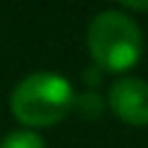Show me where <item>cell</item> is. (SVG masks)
<instances>
[{
	"instance_id": "cell-5",
	"label": "cell",
	"mask_w": 148,
	"mask_h": 148,
	"mask_svg": "<svg viewBox=\"0 0 148 148\" xmlns=\"http://www.w3.org/2000/svg\"><path fill=\"white\" fill-rule=\"evenodd\" d=\"M0 148H44V140L34 130H13L0 140Z\"/></svg>"
},
{
	"instance_id": "cell-4",
	"label": "cell",
	"mask_w": 148,
	"mask_h": 148,
	"mask_svg": "<svg viewBox=\"0 0 148 148\" xmlns=\"http://www.w3.org/2000/svg\"><path fill=\"white\" fill-rule=\"evenodd\" d=\"M73 109H75L83 120H99V117L104 114V109H107V99H104L101 94H96V91H86V94L75 96Z\"/></svg>"
},
{
	"instance_id": "cell-2",
	"label": "cell",
	"mask_w": 148,
	"mask_h": 148,
	"mask_svg": "<svg viewBox=\"0 0 148 148\" xmlns=\"http://www.w3.org/2000/svg\"><path fill=\"white\" fill-rule=\"evenodd\" d=\"M75 104L73 83L52 70L29 73L10 91V112L23 130H42L62 122Z\"/></svg>"
},
{
	"instance_id": "cell-3",
	"label": "cell",
	"mask_w": 148,
	"mask_h": 148,
	"mask_svg": "<svg viewBox=\"0 0 148 148\" xmlns=\"http://www.w3.org/2000/svg\"><path fill=\"white\" fill-rule=\"evenodd\" d=\"M107 107L133 127L148 125V81L138 75H122L109 86Z\"/></svg>"
},
{
	"instance_id": "cell-6",
	"label": "cell",
	"mask_w": 148,
	"mask_h": 148,
	"mask_svg": "<svg viewBox=\"0 0 148 148\" xmlns=\"http://www.w3.org/2000/svg\"><path fill=\"white\" fill-rule=\"evenodd\" d=\"M101 73H104V70H99L96 65L86 68V70H83V81H86V86H99V83H101Z\"/></svg>"
},
{
	"instance_id": "cell-7",
	"label": "cell",
	"mask_w": 148,
	"mask_h": 148,
	"mask_svg": "<svg viewBox=\"0 0 148 148\" xmlns=\"http://www.w3.org/2000/svg\"><path fill=\"white\" fill-rule=\"evenodd\" d=\"M120 10H125V13H146L148 10V3H135V0H122L120 3Z\"/></svg>"
},
{
	"instance_id": "cell-1",
	"label": "cell",
	"mask_w": 148,
	"mask_h": 148,
	"mask_svg": "<svg viewBox=\"0 0 148 148\" xmlns=\"http://www.w3.org/2000/svg\"><path fill=\"white\" fill-rule=\"evenodd\" d=\"M86 47L99 70L127 73L140 62L146 52V39L143 29L130 13L120 8H104L88 21Z\"/></svg>"
}]
</instances>
